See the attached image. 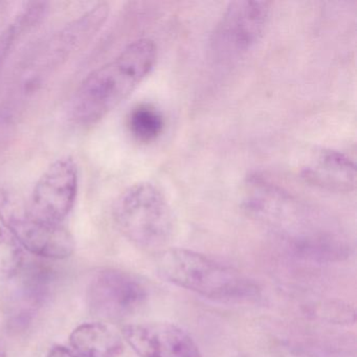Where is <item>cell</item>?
<instances>
[{"mask_svg": "<svg viewBox=\"0 0 357 357\" xmlns=\"http://www.w3.org/2000/svg\"><path fill=\"white\" fill-rule=\"evenodd\" d=\"M156 267L162 279L211 300L242 302L258 296L256 284L243 273L194 250H160Z\"/></svg>", "mask_w": 357, "mask_h": 357, "instance_id": "cell-2", "label": "cell"}, {"mask_svg": "<svg viewBox=\"0 0 357 357\" xmlns=\"http://www.w3.org/2000/svg\"><path fill=\"white\" fill-rule=\"evenodd\" d=\"M87 304L96 317L120 319L132 315L148 298L145 284L135 275L119 269H104L87 288Z\"/></svg>", "mask_w": 357, "mask_h": 357, "instance_id": "cell-7", "label": "cell"}, {"mask_svg": "<svg viewBox=\"0 0 357 357\" xmlns=\"http://www.w3.org/2000/svg\"><path fill=\"white\" fill-rule=\"evenodd\" d=\"M24 261V248L9 231L0 227V282L15 277Z\"/></svg>", "mask_w": 357, "mask_h": 357, "instance_id": "cell-14", "label": "cell"}, {"mask_svg": "<svg viewBox=\"0 0 357 357\" xmlns=\"http://www.w3.org/2000/svg\"><path fill=\"white\" fill-rule=\"evenodd\" d=\"M47 357H83L72 348L64 346H55L51 349Z\"/></svg>", "mask_w": 357, "mask_h": 357, "instance_id": "cell-15", "label": "cell"}, {"mask_svg": "<svg viewBox=\"0 0 357 357\" xmlns=\"http://www.w3.org/2000/svg\"><path fill=\"white\" fill-rule=\"evenodd\" d=\"M122 336L139 357H202L191 335L167 321L130 324L123 327Z\"/></svg>", "mask_w": 357, "mask_h": 357, "instance_id": "cell-8", "label": "cell"}, {"mask_svg": "<svg viewBox=\"0 0 357 357\" xmlns=\"http://www.w3.org/2000/svg\"><path fill=\"white\" fill-rule=\"evenodd\" d=\"M127 126L131 135L139 143H151L162 135L165 119L151 104H139L129 112Z\"/></svg>", "mask_w": 357, "mask_h": 357, "instance_id": "cell-13", "label": "cell"}, {"mask_svg": "<svg viewBox=\"0 0 357 357\" xmlns=\"http://www.w3.org/2000/svg\"><path fill=\"white\" fill-rule=\"evenodd\" d=\"M112 213L119 231L142 250L160 252L174 237L172 208L153 183L142 181L127 188L116 198Z\"/></svg>", "mask_w": 357, "mask_h": 357, "instance_id": "cell-3", "label": "cell"}, {"mask_svg": "<svg viewBox=\"0 0 357 357\" xmlns=\"http://www.w3.org/2000/svg\"><path fill=\"white\" fill-rule=\"evenodd\" d=\"M158 47L142 38L93 70L81 83L72 103V116L80 125L99 122L124 102L153 70Z\"/></svg>", "mask_w": 357, "mask_h": 357, "instance_id": "cell-1", "label": "cell"}, {"mask_svg": "<svg viewBox=\"0 0 357 357\" xmlns=\"http://www.w3.org/2000/svg\"><path fill=\"white\" fill-rule=\"evenodd\" d=\"M47 9L45 3H26L13 22L0 33V72L24 33H28L43 20Z\"/></svg>", "mask_w": 357, "mask_h": 357, "instance_id": "cell-12", "label": "cell"}, {"mask_svg": "<svg viewBox=\"0 0 357 357\" xmlns=\"http://www.w3.org/2000/svg\"><path fill=\"white\" fill-rule=\"evenodd\" d=\"M268 1H233L213 32L211 45L215 57L233 61L252 51L262 39L271 16Z\"/></svg>", "mask_w": 357, "mask_h": 357, "instance_id": "cell-5", "label": "cell"}, {"mask_svg": "<svg viewBox=\"0 0 357 357\" xmlns=\"http://www.w3.org/2000/svg\"><path fill=\"white\" fill-rule=\"evenodd\" d=\"M109 6L98 3L86 13L64 26L45 45L38 58L34 60L37 73L50 72L61 66L77 50L91 40L105 24L109 14Z\"/></svg>", "mask_w": 357, "mask_h": 357, "instance_id": "cell-9", "label": "cell"}, {"mask_svg": "<svg viewBox=\"0 0 357 357\" xmlns=\"http://www.w3.org/2000/svg\"><path fill=\"white\" fill-rule=\"evenodd\" d=\"M73 350L83 357H119L124 351L122 337L103 323H86L73 330Z\"/></svg>", "mask_w": 357, "mask_h": 357, "instance_id": "cell-11", "label": "cell"}, {"mask_svg": "<svg viewBox=\"0 0 357 357\" xmlns=\"http://www.w3.org/2000/svg\"><path fill=\"white\" fill-rule=\"evenodd\" d=\"M0 222L24 250L35 256L62 260L74 254L76 243L68 229L33 218L24 202L6 188H0Z\"/></svg>", "mask_w": 357, "mask_h": 357, "instance_id": "cell-4", "label": "cell"}, {"mask_svg": "<svg viewBox=\"0 0 357 357\" xmlns=\"http://www.w3.org/2000/svg\"><path fill=\"white\" fill-rule=\"evenodd\" d=\"M306 183L327 191L348 193L356 187L355 164L342 152H317L301 172Z\"/></svg>", "mask_w": 357, "mask_h": 357, "instance_id": "cell-10", "label": "cell"}, {"mask_svg": "<svg viewBox=\"0 0 357 357\" xmlns=\"http://www.w3.org/2000/svg\"><path fill=\"white\" fill-rule=\"evenodd\" d=\"M78 185V165L74 158H58L35 183L24 202L26 212L45 225H62L76 204Z\"/></svg>", "mask_w": 357, "mask_h": 357, "instance_id": "cell-6", "label": "cell"}, {"mask_svg": "<svg viewBox=\"0 0 357 357\" xmlns=\"http://www.w3.org/2000/svg\"><path fill=\"white\" fill-rule=\"evenodd\" d=\"M0 357H7L5 349L3 348V346H1V344H0Z\"/></svg>", "mask_w": 357, "mask_h": 357, "instance_id": "cell-16", "label": "cell"}]
</instances>
